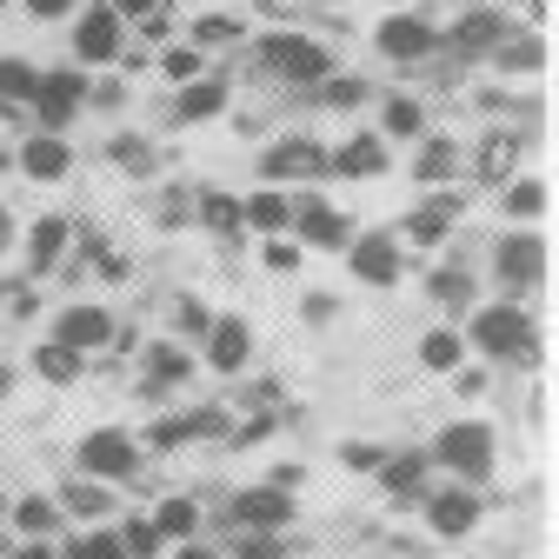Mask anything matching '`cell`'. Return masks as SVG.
<instances>
[{"label": "cell", "mask_w": 559, "mask_h": 559, "mask_svg": "<svg viewBox=\"0 0 559 559\" xmlns=\"http://www.w3.org/2000/svg\"><path fill=\"white\" fill-rule=\"evenodd\" d=\"M473 346L486 360H539V340H533V313L526 307H479L473 313Z\"/></svg>", "instance_id": "1"}, {"label": "cell", "mask_w": 559, "mask_h": 559, "mask_svg": "<svg viewBox=\"0 0 559 559\" xmlns=\"http://www.w3.org/2000/svg\"><path fill=\"white\" fill-rule=\"evenodd\" d=\"M427 460L460 473V486H479L486 473H493V427H486V419H453V427L433 440Z\"/></svg>", "instance_id": "2"}, {"label": "cell", "mask_w": 559, "mask_h": 559, "mask_svg": "<svg viewBox=\"0 0 559 559\" xmlns=\"http://www.w3.org/2000/svg\"><path fill=\"white\" fill-rule=\"evenodd\" d=\"M74 466H81V479H133L140 473V447H133L127 427H94L74 447Z\"/></svg>", "instance_id": "3"}, {"label": "cell", "mask_w": 559, "mask_h": 559, "mask_svg": "<svg viewBox=\"0 0 559 559\" xmlns=\"http://www.w3.org/2000/svg\"><path fill=\"white\" fill-rule=\"evenodd\" d=\"M34 120L47 127V133H60L67 120H74L81 107H87V81L74 74V67H60V74H40V87H34Z\"/></svg>", "instance_id": "4"}, {"label": "cell", "mask_w": 559, "mask_h": 559, "mask_svg": "<svg viewBox=\"0 0 559 559\" xmlns=\"http://www.w3.org/2000/svg\"><path fill=\"white\" fill-rule=\"evenodd\" d=\"M354 253H346V266H354L360 287H400V273H406V253L393 234H360V240H346Z\"/></svg>", "instance_id": "5"}, {"label": "cell", "mask_w": 559, "mask_h": 559, "mask_svg": "<svg viewBox=\"0 0 559 559\" xmlns=\"http://www.w3.org/2000/svg\"><path fill=\"white\" fill-rule=\"evenodd\" d=\"M260 60L273 67V74H287V81H326V47L320 40H300V34H266L260 40Z\"/></svg>", "instance_id": "6"}, {"label": "cell", "mask_w": 559, "mask_h": 559, "mask_svg": "<svg viewBox=\"0 0 559 559\" xmlns=\"http://www.w3.org/2000/svg\"><path fill=\"white\" fill-rule=\"evenodd\" d=\"M234 520H240V533L273 539L294 520V493H280V486H247V493H234Z\"/></svg>", "instance_id": "7"}, {"label": "cell", "mask_w": 559, "mask_h": 559, "mask_svg": "<svg viewBox=\"0 0 559 559\" xmlns=\"http://www.w3.org/2000/svg\"><path fill=\"white\" fill-rule=\"evenodd\" d=\"M253 360V326L240 313H221L214 326H206V367L214 373H240Z\"/></svg>", "instance_id": "8"}, {"label": "cell", "mask_w": 559, "mask_h": 559, "mask_svg": "<svg viewBox=\"0 0 559 559\" xmlns=\"http://www.w3.org/2000/svg\"><path fill=\"white\" fill-rule=\"evenodd\" d=\"M320 167H326V147H320V140H307V133H294V140H280V147L260 154V174L266 180H313Z\"/></svg>", "instance_id": "9"}, {"label": "cell", "mask_w": 559, "mask_h": 559, "mask_svg": "<svg viewBox=\"0 0 559 559\" xmlns=\"http://www.w3.org/2000/svg\"><path fill=\"white\" fill-rule=\"evenodd\" d=\"M493 273L507 280V287H533V280L546 273V240L539 234H507L493 247Z\"/></svg>", "instance_id": "10"}, {"label": "cell", "mask_w": 559, "mask_h": 559, "mask_svg": "<svg viewBox=\"0 0 559 559\" xmlns=\"http://www.w3.org/2000/svg\"><path fill=\"white\" fill-rule=\"evenodd\" d=\"M74 53H81L87 67L120 60V14H114V8H87V14L74 21Z\"/></svg>", "instance_id": "11"}, {"label": "cell", "mask_w": 559, "mask_h": 559, "mask_svg": "<svg viewBox=\"0 0 559 559\" xmlns=\"http://www.w3.org/2000/svg\"><path fill=\"white\" fill-rule=\"evenodd\" d=\"M53 340L67 346V354H94V346H107L114 340V320H107V307H60V326H53Z\"/></svg>", "instance_id": "12"}, {"label": "cell", "mask_w": 559, "mask_h": 559, "mask_svg": "<svg viewBox=\"0 0 559 559\" xmlns=\"http://www.w3.org/2000/svg\"><path fill=\"white\" fill-rule=\"evenodd\" d=\"M294 227H300L307 247H346V240H354V227H346L320 193H294Z\"/></svg>", "instance_id": "13"}, {"label": "cell", "mask_w": 559, "mask_h": 559, "mask_svg": "<svg viewBox=\"0 0 559 559\" xmlns=\"http://www.w3.org/2000/svg\"><path fill=\"white\" fill-rule=\"evenodd\" d=\"M427 526H433L440 539L473 533V526H479V493H473V486H447V493H433V500H427Z\"/></svg>", "instance_id": "14"}, {"label": "cell", "mask_w": 559, "mask_h": 559, "mask_svg": "<svg viewBox=\"0 0 559 559\" xmlns=\"http://www.w3.org/2000/svg\"><path fill=\"white\" fill-rule=\"evenodd\" d=\"M373 40H380L386 60H427V53H433V27L419 21V14H386Z\"/></svg>", "instance_id": "15"}, {"label": "cell", "mask_w": 559, "mask_h": 559, "mask_svg": "<svg viewBox=\"0 0 559 559\" xmlns=\"http://www.w3.org/2000/svg\"><path fill=\"white\" fill-rule=\"evenodd\" d=\"M326 167L346 174V180H373V174H386V140L380 133H354V140H340V147L326 154Z\"/></svg>", "instance_id": "16"}, {"label": "cell", "mask_w": 559, "mask_h": 559, "mask_svg": "<svg viewBox=\"0 0 559 559\" xmlns=\"http://www.w3.org/2000/svg\"><path fill=\"white\" fill-rule=\"evenodd\" d=\"M240 221H247L253 234H287V227H294V193H280V187L247 193V200H240Z\"/></svg>", "instance_id": "17"}, {"label": "cell", "mask_w": 559, "mask_h": 559, "mask_svg": "<svg viewBox=\"0 0 559 559\" xmlns=\"http://www.w3.org/2000/svg\"><path fill=\"white\" fill-rule=\"evenodd\" d=\"M67 167H74V154H67L60 133H34L21 147V174L27 180H67Z\"/></svg>", "instance_id": "18"}, {"label": "cell", "mask_w": 559, "mask_h": 559, "mask_svg": "<svg viewBox=\"0 0 559 559\" xmlns=\"http://www.w3.org/2000/svg\"><path fill=\"white\" fill-rule=\"evenodd\" d=\"M453 221H460V193H433V200L406 221V240H413V247H440Z\"/></svg>", "instance_id": "19"}, {"label": "cell", "mask_w": 559, "mask_h": 559, "mask_svg": "<svg viewBox=\"0 0 559 559\" xmlns=\"http://www.w3.org/2000/svg\"><path fill=\"white\" fill-rule=\"evenodd\" d=\"M180 380H193L187 346H180V340H160V346H147V386H154V393H167V386H180Z\"/></svg>", "instance_id": "20"}, {"label": "cell", "mask_w": 559, "mask_h": 559, "mask_svg": "<svg viewBox=\"0 0 559 559\" xmlns=\"http://www.w3.org/2000/svg\"><path fill=\"white\" fill-rule=\"evenodd\" d=\"M460 360H466V340L453 326H433L427 340H419V367L427 373H460Z\"/></svg>", "instance_id": "21"}, {"label": "cell", "mask_w": 559, "mask_h": 559, "mask_svg": "<svg viewBox=\"0 0 559 559\" xmlns=\"http://www.w3.org/2000/svg\"><path fill=\"white\" fill-rule=\"evenodd\" d=\"M34 373H40L47 386H74V380L87 373V360H81V354H67L60 340H47V346H34Z\"/></svg>", "instance_id": "22"}, {"label": "cell", "mask_w": 559, "mask_h": 559, "mask_svg": "<svg viewBox=\"0 0 559 559\" xmlns=\"http://www.w3.org/2000/svg\"><path fill=\"white\" fill-rule=\"evenodd\" d=\"M34 87H40V67L34 60H21V53L0 60V107H27Z\"/></svg>", "instance_id": "23"}, {"label": "cell", "mask_w": 559, "mask_h": 559, "mask_svg": "<svg viewBox=\"0 0 559 559\" xmlns=\"http://www.w3.org/2000/svg\"><path fill=\"white\" fill-rule=\"evenodd\" d=\"M154 533H160V539H193V533H200V500H187V493L160 500V507H154Z\"/></svg>", "instance_id": "24"}, {"label": "cell", "mask_w": 559, "mask_h": 559, "mask_svg": "<svg viewBox=\"0 0 559 559\" xmlns=\"http://www.w3.org/2000/svg\"><path fill=\"white\" fill-rule=\"evenodd\" d=\"M493 40H507V21H500L493 8H479V14H466V21L453 27V47H460V53H479V47H493Z\"/></svg>", "instance_id": "25"}, {"label": "cell", "mask_w": 559, "mask_h": 559, "mask_svg": "<svg viewBox=\"0 0 559 559\" xmlns=\"http://www.w3.org/2000/svg\"><path fill=\"white\" fill-rule=\"evenodd\" d=\"M60 253H67V221H53V214H47V221H34V234H27V266H34V273H47Z\"/></svg>", "instance_id": "26"}, {"label": "cell", "mask_w": 559, "mask_h": 559, "mask_svg": "<svg viewBox=\"0 0 559 559\" xmlns=\"http://www.w3.org/2000/svg\"><path fill=\"white\" fill-rule=\"evenodd\" d=\"M53 507H60V513H74V520H100L114 500H107V486H100V479H67V493H60Z\"/></svg>", "instance_id": "27"}, {"label": "cell", "mask_w": 559, "mask_h": 559, "mask_svg": "<svg viewBox=\"0 0 559 559\" xmlns=\"http://www.w3.org/2000/svg\"><path fill=\"white\" fill-rule=\"evenodd\" d=\"M427 453H386L380 460V479H386V493H419V479H427Z\"/></svg>", "instance_id": "28"}, {"label": "cell", "mask_w": 559, "mask_h": 559, "mask_svg": "<svg viewBox=\"0 0 559 559\" xmlns=\"http://www.w3.org/2000/svg\"><path fill=\"white\" fill-rule=\"evenodd\" d=\"M227 107V87L221 81H187L180 87V120H214Z\"/></svg>", "instance_id": "29"}, {"label": "cell", "mask_w": 559, "mask_h": 559, "mask_svg": "<svg viewBox=\"0 0 559 559\" xmlns=\"http://www.w3.org/2000/svg\"><path fill=\"white\" fill-rule=\"evenodd\" d=\"M14 526H21L27 539H47V533L60 526V507H53V500H40V493H27V500L14 507Z\"/></svg>", "instance_id": "30"}, {"label": "cell", "mask_w": 559, "mask_h": 559, "mask_svg": "<svg viewBox=\"0 0 559 559\" xmlns=\"http://www.w3.org/2000/svg\"><path fill=\"white\" fill-rule=\"evenodd\" d=\"M200 227H214V234H240V200L234 193H200Z\"/></svg>", "instance_id": "31"}, {"label": "cell", "mask_w": 559, "mask_h": 559, "mask_svg": "<svg viewBox=\"0 0 559 559\" xmlns=\"http://www.w3.org/2000/svg\"><path fill=\"white\" fill-rule=\"evenodd\" d=\"M500 206H507V214H520V221H533V214H546V180H507V193H500Z\"/></svg>", "instance_id": "32"}, {"label": "cell", "mask_w": 559, "mask_h": 559, "mask_svg": "<svg viewBox=\"0 0 559 559\" xmlns=\"http://www.w3.org/2000/svg\"><path fill=\"white\" fill-rule=\"evenodd\" d=\"M413 174H419V180H447V174H460V147H453V140H427V154L413 160Z\"/></svg>", "instance_id": "33"}, {"label": "cell", "mask_w": 559, "mask_h": 559, "mask_svg": "<svg viewBox=\"0 0 559 559\" xmlns=\"http://www.w3.org/2000/svg\"><path fill=\"white\" fill-rule=\"evenodd\" d=\"M67 559H127V546H120V533L94 526V533H81L74 546H67Z\"/></svg>", "instance_id": "34"}, {"label": "cell", "mask_w": 559, "mask_h": 559, "mask_svg": "<svg viewBox=\"0 0 559 559\" xmlns=\"http://www.w3.org/2000/svg\"><path fill=\"white\" fill-rule=\"evenodd\" d=\"M419 127H427V114H419V100H386V140H413Z\"/></svg>", "instance_id": "35"}, {"label": "cell", "mask_w": 559, "mask_h": 559, "mask_svg": "<svg viewBox=\"0 0 559 559\" xmlns=\"http://www.w3.org/2000/svg\"><path fill=\"white\" fill-rule=\"evenodd\" d=\"M433 300H440V307H466V300H473V280H466L460 266H440V273H433Z\"/></svg>", "instance_id": "36"}, {"label": "cell", "mask_w": 559, "mask_h": 559, "mask_svg": "<svg viewBox=\"0 0 559 559\" xmlns=\"http://www.w3.org/2000/svg\"><path fill=\"white\" fill-rule=\"evenodd\" d=\"M120 546H127V559H154V552H160L154 520H127V526H120Z\"/></svg>", "instance_id": "37"}, {"label": "cell", "mask_w": 559, "mask_h": 559, "mask_svg": "<svg viewBox=\"0 0 559 559\" xmlns=\"http://www.w3.org/2000/svg\"><path fill=\"white\" fill-rule=\"evenodd\" d=\"M513 154H520V140H513V133H493V140H486V154H479V174H486V180H500Z\"/></svg>", "instance_id": "38"}, {"label": "cell", "mask_w": 559, "mask_h": 559, "mask_svg": "<svg viewBox=\"0 0 559 559\" xmlns=\"http://www.w3.org/2000/svg\"><path fill=\"white\" fill-rule=\"evenodd\" d=\"M107 8H114L120 21H147L154 34H160V21H167V0H107Z\"/></svg>", "instance_id": "39"}, {"label": "cell", "mask_w": 559, "mask_h": 559, "mask_svg": "<svg viewBox=\"0 0 559 559\" xmlns=\"http://www.w3.org/2000/svg\"><path fill=\"white\" fill-rule=\"evenodd\" d=\"M174 326H180V333H200V340H206V326H214V313H206L200 300H174Z\"/></svg>", "instance_id": "40"}, {"label": "cell", "mask_w": 559, "mask_h": 559, "mask_svg": "<svg viewBox=\"0 0 559 559\" xmlns=\"http://www.w3.org/2000/svg\"><path fill=\"white\" fill-rule=\"evenodd\" d=\"M340 460L354 466V473H380V460H386V453H380V447H367V440H346V447H340Z\"/></svg>", "instance_id": "41"}, {"label": "cell", "mask_w": 559, "mask_h": 559, "mask_svg": "<svg viewBox=\"0 0 559 559\" xmlns=\"http://www.w3.org/2000/svg\"><path fill=\"white\" fill-rule=\"evenodd\" d=\"M500 60H507V67H520V74H533V67H546V47H539V40H520V47H507Z\"/></svg>", "instance_id": "42"}, {"label": "cell", "mask_w": 559, "mask_h": 559, "mask_svg": "<svg viewBox=\"0 0 559 559\" xmlns=\"http://www.w3.org/2000/svg\"><path fill=\"white\" fill-rule=\"evenodd\" d=\"M320 100H326V107H360V100H367V87H360V81H326V94H320Z\"/></svg>", "instance_id": "43"}, {"label": "cell", "mask_w": 559, "mask_h": 559, "mask_svg": "<svg viewBox=\"0 0 559 559\" xmlns=\"http://www.w3.org/2000/svg\"><path fill=\"white\" fill-rule=\"evenodd\" d=\"M114 160H120V167H147V140H140V133H120V140H114Z\"/></svg>", "instance_id": "44"}, {"label": "cell", "mask_w": 559, "mask_h": 559, "mask_svg": "<svg viewBox=\"0 0 559 559\" xmlns=\"http://www.w3.org/2000/svg\"><path fill=\"white\" fill-rule=\"evenodd\" d=\"M167 74H174V81L187 87V81L200 74V53H193V47H174V53H167Z\"/></svg>", "instance_id": "45"}, {"label": "cell", "mask_w": 559, "mask_h": 559, "mask_svg": "<svg viewBox=\"0 0 559 559\" xmlns=\"http://www.w3.org/2000/svg\"><path fill=\"white\" fill-rule=\"evenodd\" d=\"M300 260H307L300 247H287V240H266V266H273V273H294Z\"/></svg>", "instance_id": "46"}, {"label": "cell", "mask_w": 559, "mask_h": 559, "mask_svg": "<svg viewBox=\"0 0 559 559\" xmlns=\"http://www.w3.org/2000/svg\"><path fill=\"white\" fill-rule=\"evenodd\" d=\"M74 8H81V0H27L34 21H60V14H74Z\"/></svg>", "instance_id": "47"}, {"label": "cell", "mask_w": 559, "mask_h": 559, "mask_svg": "<svg viewBox=\"0 0 559 559\" xmlns=\"http://www.w3.org/2000/svg\"><path fill=\"white\" fill-rule=\"evenodd\" d=\"M227 34H240L234 21H193V40H227Z\"/></svg>", "instance_id": "48"}, {"label": "cell", "mask_w": 559, "mask_h": 559, "mask_svg": "<svg viewBox=\"0 0 559 559\" xmlns=\"http://www.w3.org/2000/svg\"><path fill=\"white\" fill-rule=\"evenodd\" d=\"M333 313H340L333 294H307V320H333Z\"/></svg>", "instance_id": "49"}, {"label": "cell", "mask_w": 559, "mask_h": 559, "mask_svg": "<svg viewBox=\"0 0 559 559\" xmlns=\"http://www.w3.org/2000/svg\"><path fill=\"white\" fill-rule=\"evenodd\" d=\"M240 559H280V546H266V539H247V546H240Z\"/></svg>", "instance_id": "50"}, {"label": "cell", "mask_w": 559, "mask_h": 559, "mask_svg": "<svg viewBox=\"0 0 559 559\" xmlns=\"http://www.w3.org/2000/svg\"><path fill=\"white\" fill-rule=\"evenodd\" d=\"M14 559H53V546H47V539H27V546H21Z\"/></svg>", "instance_id": "51"}, {"label": "cell", "mask_w": 559, "mask_h": 559, "mask_svg": "<svg viewBox=\"0 0 559 559\" xmlns=\"http://www.w3.org/2000/svg\"><path fill=\"white\" fill-rule=\"evenodd\" d=\"M180 559H221V552H214V546H193V539H187V552H180Z\"/></svg>", "instance_id": "52"}, {"label": "cell", "mask_w": 559, "mask_h": 559, "mask_svg": "<svg viewBox=\"0 0 559 559\" xmlns=\"http://www.w3.org/2000/svg\"><path fill=\"white\" fill-rule=\"evenodd\" d=\"M8 393H14V373H8V367H0V400H8Z\"/></svg>", "instance_id": "53"}, {"label": "cell", "mask_w": 559, "mask_h": 559, "mask_svg": "<svg viewBox=\"0 0 559 559\" xmlns=\"http://www.w3.org/2000/svg\"><path fill=\"white\" fill-rule=\"evenodd\" d=\"M0 247H8V214H0Z\"/></svg>", "instance_id": "54"}]
</instances>
